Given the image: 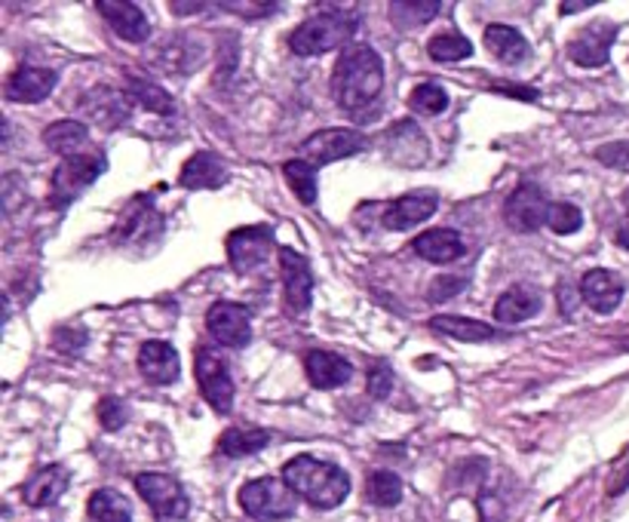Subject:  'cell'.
I'll return each instance as SVG.
<instances>
[{"instance_id": "4dcf8cb0", "label": "cell", "mask_w": 629, "mask_h": 522, "mask_svg": "<svg viewBox=\"0 0 629 522\" xmlns=\"http://www.w3.org/2000/svg\"><path fill=\"white\" fill-rule=\"evenodd\" d=\"M365 495L375 507H396L402 501V480L394 470H375L365 483Z\"/></svg>"}, {"instance_id": "d4e9b609", "label": "cell", "mask_w": 629, "mask_h": 522, "mask_svg": "<svg viewBox=\"0 0 629 522\" xmlns=\"http://www.w3.org/2000/svg\"><path fill=\"white\" fill-rule=\"evenodd\" d=\"M486 47L488 53L495 55L498 62H503V65H519L531 53L528 50V40L516 28H510V25H488Z\"/></svg>"}, {"instance_id": "83f0119b", "label": "cell", "mask_w": 629, "mask_h": 522, "mask_svg": "<svg viewBox=\"0 0 629 522\" xmlns=\"http://www.w3.org/2000/svg\"><path fill=\"white\" fill-rule=\"evenodd\" d=\"M90 520L92 522H132V510L120 492L114 488H99L90 495Z\"/></svg>"}, {"instance_id": "ba28073f", "label": "cell", "mask_w": 629, "mask_h": 522, "mask_svg": "<svg viewBox=\"0 0 629 522\" xmlns=\"http://www.w3.org/2000/svg\"><path fill=\"white\" fill-rule=\"evenodd\" d=\"M369 139L357 132V129H323V132H313L305 144H301V161L310 166H325V163L344 161V157H354L365 151Z\"/></svg>"}, {"instance_id": "e575fe53", "label": "cell", "mask_w": 629, "mask_h": 522, "mask_svg": "<svg viewBox=\"0 0 629 522\" xmlns=\"http://www.w3.org/2000/svg\"><path fill=\"white\" fill-rule=\"evenodd\" d=\"M580 225H583V213L575 203H550L547 228H553L556 234H575V231H580Z\"/></svg>"}, {"instance_id": "5bb4252c", "label": "cell", "mask_w": 629, "mask_h": 522, "mask_svg": "<svg viewBox=\"0 0 629 522\" xmlns=\"http://www.w3.org/2000/svg\"><path fill=\"white\" fill-rule=\"evenodd\" d=\"M163 234V218L154 209V203L139 194L132 198V203L124 209V216L117 221V231L114 237L120 243H147V240H157Z\"/></svg>"}, {"instance_id": "e0dca14e", "label": "cell", "mask_w": 629, "mask_h": 522, "mask_svg": "<svg viewBox=\"0 0 629 522\" xmlns=\"http://www.w3.org/2000/svg\"><path fill=\"white\" fill-rule=\"evenodd\" d=\"M580 298L599 314H612L614 307L624 302V280L605 268L590 270L580 280Z\"/></svg>"}, {"instance_id": "1f68e13d", "label": "cell", "mask_w": 629, "mask_h": 522, "mask_svg": "<svg viewBox=\"0 0 629 522\" xmlns=\"http://www.w3.org/2000/svg\"><path fill=\"white\" fill-rule=\"evenodd\" d=\"M283 173H286L295 198L301 200L305 206H313L317 203V166H310V163L298 157V161L283 163Z\"/></svg>"}, {"instance_id": "7a4b0ae2", "label": "cell", "mask_w": 629, "mask_h": 522, "mask_svg": "<svg viewBox=\"0 0 629 522\" xmlns=\"http://www.w3.org/2000/svg\"><path fill=\"white\" fill-rule=\"evenodd\" d=\"M283 483H286L298 498L320 510H335L344 505L350 495V476L338 464L313 458V455H298L283 468Z\"/></svg>"}, {"instance_id": "8992f818", "label": "cell", "mask_w": 629, "mask_h": 522, "mask_svg": "<svg viewBox=\"0 0 629 522\" xmlns=\"http://www.w3.org/2000/svg\"><path fill=\"white\" fill-rule=\"evenodd\" d=\"M194 372H197L200 394L206 396V403L218 415L231 412V406H234V379H231L228 362L221 360V354L213 347H197Z\"/></svg>"}, {"instance_id": "484cf974", "label": "cell", "mask_w": 629, "mask_h": 522, "mask_svg": "<svg viewBox=\"0 0 629 522\" xmlns=\"http://www.w3.org/2000/svg\"><path fill=\"white\" fill-rule=\"evenodd\" d=\"M87 127L80 124V120H55L50 127L43 129V142L47 148L59 154V157H77L80 154V148L87 144Z\"/></svg>"}, {"instance_id": "5b68a950", "label": "cell", "mask_w": 629, "mask_h": 522, "mask_svg": "<svg viewBox=\"0 0 629 522\" xmlns=\"http://www.w3.org/2000/svg\"><path fill=\"white\" fill-rule=\"evenodd\" d=\"M105 173V154H77L68 161L59 163L53 173V184H50V203L55 209H65L84 188H90L92 181Z\"/></svg>"}, {"instance_id": "8fae6325", "label": "cell", "mask_w": 629, "mask_h": 522, "mask_svg": "<svg viewBox=\"0 0 629 522\" xmlns=\"http://www.w3.org/2000/svg\"><path fill=\"white\" fill-rule=\"evenodd\" d=\"M280 277H283L288 314H305L313 298V273H310L305 255L280 246Z\"/></svg>"}, {"instance_id": "7dc6e473", "label": "cell", "mask_w": 629, "mask_h": 522, "mask_svg": "<svg viewBox=\"0 0 629 522\" xmlns=\"http://www.w3.org/2000/svg\"><path fill=\"white\" fill-rule=\"evenodd\" d=\"M203 3H172V13H200Z\"/></svg>"}, {"instance_id": "7402d4cb", "label": "cell", "mask_w": 629, "mask_h": 522, "mask_svg": "<svg viewBox=\"0 0 629 522\" xmlns=\"http://www.w3.org/2000/svg\"><path fill=\"white\" fill-rule=\"evenodd\" d=\"M305 372L313 387H323V391H332V387H342L354 375V366L332 354V351H310L305 357Z\"/></svg>"}, {"instance_id": "ac0fdd59", "label": "cell", "mask_w": 629, "mask_h": 522, "mask_svg": "<svg viewBox=\"0 0 629 522\" xmlns=\"http://www.w3.org/2000/svg\"><path fill=\"white\" fill-rule=\"evenodd\" d=\"M99 13L105 16L111 28H114V35L124 37L129 43H142L151 35V22L144 16L142 10L136 7V3H114V0H102L99 3Z\"/></svg>"}, {"instance_id": "74e56055", "label": "cell", "mask_w": 629, "mask_h": 522, "mask_svg": "<svg viewBox=\"0 0 629 522\" xmlns=\"http://www.w3.org/2000/svg\"><path fill=\"white\" fill-rule=\"evenodd\" d=\"M467 287V280L464 277H439V280H433L431 283V302H449L454 295H461Z\"/></svg>"}, {"instance_id": "8d00e7d4", "label": "cell", "mask_w": 629, "mask_h": 522, "mask_svg": "<svg viewBox=\"0 0 629 522\" xmlns=\"http://www.w3.org/2000/svg\"><path fill=\"white\" fill-rule=\"evenodd\" d=\"M595 161L612 166V169H624V173H629V142H612L595 148Z\"/></svg>"}, {"instance_id": "ab89813d", "label": "cell", "mask_w": 629, "mask_h": 522, "mask_svg": "<svg viewBox=\"0 0 629 522\" xmlns=\"http://www.w3.org/2000/svg\"><path fill=\"white\" fill-rule=\"evenodd\" d=\"M390 391H394V372H390L387 362H377L375 369L369 372V394L375 399H384Z\"/></svg>"}, {"instance_id": "4316f807", "label": "cell", "mask_w": 629, "mask_h": 522, "mask_svg": "<svg viewBox=\"0 0 629 522\" xmlns=\"http://www.w3.org/2000/svg\"><path fill=\"white\" fill-rule=\"evenodd\" d=\"M431 329L433 332L449 335V339H458V342H491V339H498V329H491L488 323H479V320L454 317V314L433 317Z\"/></svg>"}, {"instance_id": "b9f144b4", "label": "cell", "mask_w": 629, "mask_h": 522, "mask_svg": "<svg viewBox=\"0 0 629 522\" xmlns=\"http://www.w3.org/2000/svg\"><path fill=\"white\" fill-rule=\"evenodd\" d=\"M84 344H87V339L80 335V329H77V332H74V329H59V332H55V347L65 351V354L84 351Z\"/></svg>"}, {"instance_id": "52a82bcc", "label": "cell", "mask_w": 629, "mask_h": 522, "mask_svg": "<svg viewBox=\"0 0 629 522\" xmlns=\"http://www.w3.org/2000/svg\"><path fill=\"white\" fill-rule=\"evenodd\" d=\"M136 488L161 522H181L191 510V501H188L184 488L179 486V480H172L166 473H139Z\"/></svg>"}, {"instance_id": "ffe728a7", "label": "cell", "mask_w": 629, "mask_h": 522, "mask_svg": "<svg viewBox=\"0 0 629 522\" xmlns=\"http://www.w3.org/2000/svg\"><path fill=\"white\" fill-rule=\"evenodd\" d=\"M139 372L151 384H172L179 379V354L166 342H144L139 351Z\"/></svg>"}, {"instance_id": "cb8c5ba5", "label": "cell", "mask_w": 629, "mask_h": 522, "mask_svg": "<svg viewBox=\"0 0 629 522\" xmlns=\"http://www.w3.org/2000/svg\"><path fill=\"white\" fill-rule=\"evenodd\" d=\"M414 253L421 255V258H427V262H433V265H449V262H454V258H461V255L467 253V246H464V240H461L458 231L436 228V231L414 237Z\"/></svg>"}, {"instance_id": "d6a6232c", "label": "cell", "mask_w": 629, "mask_h": 522, "mask_svg": "<svg viewBox=\"0 0 629 522\" xmlns=\"http://www.w3.org/2000/svg\"><path fill=\"white\" fill-rule=\"evenodd\" d=\"M427 53H431L433 62H461V59L473 55V43L458 31H442V35L431 37Z\"/></svg>"}, {"instance_id": "44dd1931", "label": "cell", "mask_w": 629, "mask_h": 522, "mask_svg": "<svg viewBox=\"0 0 629 522\" xmlns=\"http://www.w3.org/2000/svg\"><path fill=\"white\" fill-rule=\"evenodd\" d=\"M68 483H72V473L62 464H50V468L37 470L35 476L25 483L22 498H25V505L31 507H50L68 492Z\"/></svg>"}, {"instance_id": "f1b7e54d", "label": "cell", "mask_w": 629, "mask_h": 522, "mask_svg": "<svg viewBox=\"0 0 629 522\" xmlns=\"http://www.w3.org/2000/svg\"><path fill=\"white\" fill-rule=\"evenodd\" d=\"M129 96H132L142 109L151 111V114H161V117L176 114V99L163 90V87H157L154 80H147V77H129Z\"/></svg>"}, {"instance_id": "f35d334b", "label": "cell", "mask_w": 629, "mask_h": 522, "mask_svg": "<svg viewBox=\"0 0 629 522\" xmlns=\"http://www.w3.org/2000/svg\"><path fill=\"white\" fill-rule=\"evenodd\" d=\"M390 10H396V13H412L409 25H424V22H431L442 10V3H436V0H431V3H394Z\"/></svg>"}, {"instance_id": "6da1fadb", "label": "cell", "mask_w": 629, "mask_h": 522, "mask_svg": "<svg viewBox=\"0 0 629 522\" xmlns=\"http://www.w3.org/2000/svg\"><path fill=\"white\" fill-rule=\"evenodd\" d=\"M384 87L381 55L369 43H350L332 72V96L344 111L369 109Z\"/></svg>"}, {"instance_id": "7c38bea8", "label": "cell", "mask_w": 629, "mask_h": 522, "mask_svg": "<svg viewBox=\"0 0 629 522\" xmlns=\"http://www.w3.org/2000/svg\"><path fill=\"white\" fill-rule=\"evenodd\" d=\"M206 329L224 347H246L252 339L249 310L236 302H216L206 314Z\"/></svg>"}, {"instance_id": "4fadbf2b", "label": "cell", "mask_w": 629, "mask_h": 522, "mask_svg": "<svg viewBox=\"0 0 629 522\" xmlns=\"http://www.w3.org/2000/svg\"><path fill=\"white\" fill-rule=\"evenodd\" d=\"M614 37H617V28L612 22H595L590 28L577 31L575 40L568 43V55L580 68H602L608 65Z\"/></svg>"}, {"instance_id": "3957f363", "label": "cell", "mask_w": 629, "mask_h": 522, "mask_svg": "<svg viewBox=\"0 0 629 522\" xmlns=\"http://www.w3.org/2000/svg\"><path fill=\"white\" fill-rule=\"evenodd\" d=\"M360 18L344 10H332V13H320L301 22L292 35H288V47L295 55H323L335 47H350V40L357 35Z\"/></svg>"}, {"instance_id": "f546056e", "label": "cell", "mask_w": 629, "mask_h": 522, "mask_svg": "<svg viewBox=\"0 0 629 522\" xmlns=\"http://www.w3.org/2000/svg\"><path fill=\"white\" fill-rule=\"evenodd\" d=\"M268 443H270L268 431H258V428H252V431L231 428V431L221 433L218 449H221V455H228V458H246V455H255V451L265 449Z\"/></svg>"}, {"instance_id": "d6986e66", "label": "cell", "mask_w": 629, "mask_h": 522, "mask_svg": "<svg viewBox=\"0 0 629 522\" xmlns=\"http://www.w3.org/2000/svg\"><path fill=\"white\" fill-rule=\"evenodd\" d=\"M228 181V169H224V161L213 154V151H200L191 161L184 163L181 169L179 184L188 188V191H216Z\"/></svg>"}, {"instance_id": "9a60e30c", "label": "cell", "mask_w": 629, "mask_h": 522, "mask_svg": "<svg viewBox=\"0 0 629 522\" xmlns=\"http://www.w3.org/2000/svg\"><path fill=\"white\" fill-rule=\"evenodd\" d=\"M55 72L50 68H35V65H18L16 72L7 77V87H3V96L10 102H18V105H35V102H43L50 92L55 90Z\"/></svg>"}, {"instance_id": "ee69618b", "label": "cell", "mask_w": 629, "mask_h": 522, "mask_svg": "<svg viewBox=\"0 0 629 522\" xmlns=\"http://www.w3.org/2000/svg\"><path fill=\"white\" fill-rule=\"evenodd\" d=\"M221 10H234V13H273V3H221Z\"/></svg>"}, {"instance_id": "f6af8a7d", "label": "cell", "mask_w": 629, "mask_h": 522, "mask_svg": "<svg viewBox=\"0 0 629 522\" xmlns=\"http://www.w3.org/2000/svg\"><path fill=\"white\" fill-rule=\"evenodd\" d=\"M559 305H562V314H565V310H568V314L575 310V289L568 287V283L559 287Z\"/></svg>"}, {"instance_id": "7bdbcfd3", "label": "cell", "mask_w": 629, "mask_h": 522, "mask_svg": "<svg viewBox=\"0 0 629 522\" xmlns=\"http://www.w3.org/2000/svg\"><path fill=\"white\" fill-rule=\"evenodd\" d=\"M491 90L503 92V96H513V99H525V102H535L538 92L528 90V87H516V84H491Z\"/></svg>"}, {"instance_id": "277c9868", "label": "cell", "mask_w": 629, "mask_h": 522, "mask_svg": "<svg viewBox=\"0 0 629 522\" xmlns=\"http://www.w3.org/2000/svg\"><path fill=\"white\" fill-rule=\"evenodd\" d=\"M295 498L298 495L283 480H273V476L252 480L240 488V505L252 520H288V517H295Z\"/></svg>"}, {"instance_id": "60d3db41", "label": "cell", "mask_w": 629, "mask_h": 522, "mask_svg": "<svg viewBox=\"0 0 629 522\" xmlns=\"http://www.w3.org/2000/svg\"><path fill=\"white\" fill-rule=\"evenodd\" d=\"M629 486V451L614 464L612 480H608V495H620Z\"/></svg>"}, {"instance_id": "d590c367", "label": "cell", "mask_w": 629, "mask_h": 522, "mask_svg": "<svg viewBox=\"0 0 629 522\" xmlns=\"http://www.w3.org/2000/svg\"><path fill=\"white\" fill-rule=\"evenodd\" d=\"M126 403L124 399H117V396H105L102 403H99V421H102V428L105 431H120L126 424Z\"/></svg>"}, {"instance_id": "30bf717a", "label": "cell", "mask_w": 629, "mask_h": 522, "mask_svg": "<svg viewBox=\"0 0 629 522\" xmlns=\"http://www.w3.org/2000/svg\"><path fill=\"white\" fill-rule=\"evenodd\" d=\"M547 213H550V200L538 184H522L503 203V221L519 234L540 231L547 225Z\"/></svg>"}, {"instance_id": "681fc988", "label": "cell", "mask_w": 629, "mask_h": 522, "mask_svg": "<svg viewBox=\"0 0 629 522\" xmlns=\"http://www.w3.org/2000/svg\"><path fill=\"white\" fill-rule=\"evenodd\" d=\"M624 203H627V209H629V188H627V194H624Z\"/></svg>"}, {"instance_id": "2e32d148", "label": "cell", "mask_w": 629, "mask_h": 522, "mask_svg": "<svg viewBox=\"0 0 629 522\" xmlns=\"http://www.w3.org/2000/svg\"><path fill=\"white\" fill-rule=\"evenodd\" d=\"M436 206H439V194H436V191L406 194V198H399L396 203L387 206V213H384V228H390V231H409V228H418V225H424V221L436 213Z\"/></svg>"}, {"instance_id": "836d02e7", "label": "cell", "mask_w": 629, "mask_h": 522, "mask_svg": "<svg viewBox=\"0 0 629 522\" xmlns=\"http://www.w3.org/2000/svg\"><path fill=\"white\" fill-rule=\"evenodd\" d=\"M409 105H412V111H421V114H442L449 109V96L436 84H421L409 96Z\"/></svg>"}, {"instance_id": "9c48e42d", "label": "cell", "mask_w": 629, "mask_h": 522, "mask_svg": "<svg viewBox=\"0 0 629 522\" xmlns=\"http://www.w3.org/2000/svg\"><path fill=\"white\" fill-rule=\"evenodd\" d=\"M277 250L273 243V231L265 225H252V228H236L228 237V258L234 265L236 273H255L270 262V253Z\"/></svg>"}, {"instance_id": "bcb514c9", "label": "cell", "mask_w": 629, "mask_h": 522, "mask_svg": "<svg viewBox=\"0 0 629 522\" xmlns=\"http://www.w3.org/2000/svg\"><path fill=\"white\" fill-rule=\"evenodd\" d=\"M617 243H620V246L629 253V216L624 218V221H620V228H617Z\"/></svg>"}, {"instance_id": "c3c4849f", "label": "cell", "mask_w": 629, "mask_h": 522, "mask_svg": "<svg viewBox=\"0 0 629 522\" xmlns=\"http://www.w3.org/2000/svg\"><path fill=\"white\" fill-rule=\"evenodd\" d=\"M559 10L562 13H580V10H590V3H562Z\"/></svg>"}, {"instance_id": "603a6c76", "label": "cell", "mask_w": 629, "mask_h": 522, "mask_svg": "<svg viewBox=\"0 0 629 522\" xmlns=\"http://www.w3.org/2000/svg\"><path fill=\"white\" fill-rule=\"evenodd\" d=\"M543 307V295L535 287H513L503 292L501 298L495 302V317L503 326H516L531 320Z\"/></svg>"}]
</instances>
